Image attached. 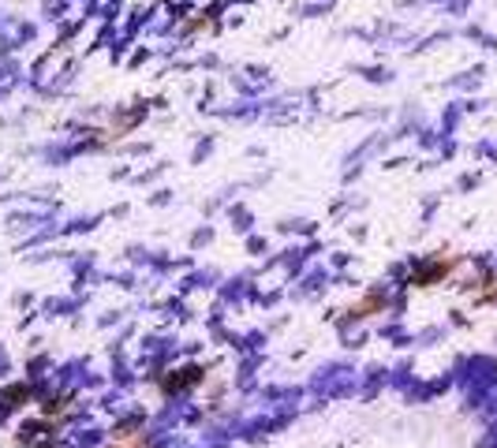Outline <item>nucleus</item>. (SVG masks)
<instances>
[{
  "mask_svg": "<svg viewBox=\"0 0 497 448\" xmlns=\"http://www.w3.org/2000/svg\"><path fill=\"white\" fill-rule=\"evenodd\" d=\"M460 269V258L457 254H434V258L419 262L408 276V288H434V284H445L452 273Z\"/></svg>",
  "mask_w": 497,
  "mask_h": 448,
  "instance_id": "obj_1",
  "label": "nucleus"
},
{
  "mask_svg": "<svg viewBox=\"0 0 497 448\" xmlns=\"http://www.w3.org/2000/svg\"><path fill=\"white\" fill-rule=\"evenodd\" d=\"M105 448H157V444L150 441L147 430H142V434H135V437H109Z\"/></svg>",
  "mask_w": 497,
  "mask_h": 448,
  "instance_id": "obj_5",
  "label": "nucleus"
},
{
  "mask_svg": "<svg viewBox=\"0 0 497 448\" xmlns=\"http://www.w3.org/2000/svg\"><path fill=\"white\" fill-rule=\"evenodd\" d=\"M385 307H389V299L382 295V292H366L356 307L348 310V317H356V322H363V317H375V314H385Z\"/></svg>",
  "mask_w": 497,
  "mask_h": 448,
  "instance_id": "obj_3",
  "label": "nucleus"
},
{
  "mask_svg": "<svg viewBox=\"0 0 497 448\" xmlns=\"http://www.w3.org/2000/svg\"><path fill=\"white\" fill-rule=\"evenodd\" d=\"M206 381V367H176V370H164L157 374L154 385L161 389V396H180V393H191Z\"/></svg>",
  "mask_w": 497,
  "mask_h": 448,
  "instance_id": "obj_2",
  "label": "nucleus"
},
{
  "mask_svg": "<svg viewBox=\"0 0 497 448\" xmlns=\"http://www.w3.org/2000/svg\"><path fill=\"white\" fill-rule=\"evenodd\" d=\"M34 393L27 389V385H12V389H4L0 393V415H8V411H15V408H23V403L30 400Z\"/></svg>",
  "mask_w": 497,
  "mask_h": 448,
  "instance_id": "obj_4",
  "label": "nucleus"
}]
</instances>
